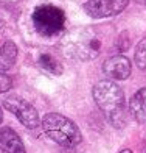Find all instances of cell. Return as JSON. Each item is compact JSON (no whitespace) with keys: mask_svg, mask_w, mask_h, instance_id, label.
Instances as JSON below:
<instances>
[{"mask_svg":"<svg viewBox=\"0 0 146 153\" xmlns=\"http://www.w3.org/2000/svg\"><path fill=\"white\" fill-rule=\"evenodd\" d=\"M120 153H132V150H129V149H126V150H123V152H120Z\"/></svg>","mask_w":146,"mask_h":153,"instance_id":"e0dca14e","label":"cell"},{"mask_svg":"<svg viewBox=\"0 0 146 153\" xmlns=\"http://www.w3.org/2000/svg\"><path fill=\"white\" fill-rule=\"evenodd\" d=\"M129 0H87L84 3V11L93 19H104L120 14L126 10Z\"/></svg>","mask_w":146,"mask_h":153,"instance_id":"8992f818","label":"cell"},{"mask_svg":"<svg viewBox=\"0 0 146 153\" xmlns=\"http://www.w3.org/2000/svg\"><path fill=\"white\" fill-rule=\"evenodd\" d=\"M0 150L2 153H26L20 136L10 127L0 130Z\"/></svg>","mask_w":146,"mask_h":153,"instance_id":"ba28073f","label":"cell"},{"mask_svg":"<svg viewBox=\"0 0 146 153\" xmlns=\"http://www.w3.org/2000/svg\"><path fill=\"white\" fill-rule=\"evenodd\" d=\"M129 113L138 123H146V88L137 91L129 102Z\"/></svg>","mask_w":146,"mask_h":153,"instance_id":"9c48e42d","label":"cell"},{"mask_svg":"<svg viewBox=\"0 0 146 153\" xmlns=\"http://www.w3.org/2000/svg\"><path fill=\"white\" fill-rule=\"evenodd\" d=\"M135 64L138 69L146 71V38H143L135 48Z\"/></svg>","mask_w":146,"mask_h":153,"instance_id":"7c38bea8","label":"cell"},{"mask_svg":"<svg viewBox=\"0 0 146 153\" xmlns=\"http://www.w3.org/2000/svg\"><path fill=\"white\" fill-rule=\"evenodd\" d=\"M40 123L45 134L62 147H76L82 141L78 125L62 114L48 113L44 116Z\"/></svg>","mask_w":146,"mask_h":153,"instance_id":"3957f363","label":"cell"},{"mask_svg":"<svg viewBox=\"0 0 146 153\" xmlns=\"http://www.w3.org/2000/svg\"><path fill=\"white\" fill-rule=\"evenodd\" d=\"M12 86V81L8 75H5L3 72H0V94L8 92Z\"/></svg>","mask_w":146,"mask_h":153,"instance_id":"4fadbf2b","label":"cell"},{"mask_svg":"<svg viewBox=\"0 0 146 153\" xmlns=\"http://www.w3.org/2000/svg\"><path fill=\"white\" fill-rule=\"evenodd\" d=\"M103 71L112 80H126L131 75L132 66H131V61L126 56H123V55H115V56H110L104 61Z\"/></svg>","mask_w":146,"mask_h":153,"instance_id":"52a82bcc","label":"cell"},{"mask_svg":"<svg viewBox=\"0 0 146 153\" xmlns=\"http://www.w3.org/2000/svg\"><path fill=\"white\" fill-rule=\"evenodd\" d=\"M37 62H39V66L42 67V69H45V71L51 72V74H54V75L62 74V66H61V62H59L56 58H54L53 55H50V53H42V55L39 56Z\"/></svg>","mask_w":146,"mask_h":153,"instance_id":"8fae6325","label":"cell"},{"mask_svg":"<svg viewBox=\"0 0 146 153\" xmlns=\"http://www.w3.org/2000/svg\"><path fill=\"white\" fill-rule=\"evenodd\" d=\"M3 106L12 113L19 122L23 125V127L30 128V130H36L40 123V119H39V114L36 108H34L30 102H26L25 99L19 95H10L3 100Z\"/></svg>","mask_w":146,"mask_h":153,"instance_id":"5b68a950","label":"cell"},{"mask_svg":"<svg viewBox=\"0 0 146 153\" xmlns=\"http://www.w3.org/2000/svg\"><path fill=\"white\" fill-rule=\"evenodd\" d=\"M93 100L101 109L104 117L114 125L115 128H123L128 123L126 103H124V92L117 83L110 80L98 81L93 86Z\"/></svg>","mask_w":146,"mask_h":153,"instance_id":"6da1fadb","label":"cell"},{"mask_svg":"<svg viewBox=\"0 0 146 153\" xmlns=\"http://www.w3.org/2000/svg\"><path fill=\"white\" fill-rule=\"evenodd\" d=\"M16 59H17V45L12 41H6L0 47V72L10 71L16 64Z\"/></svg>","mask_w":146,"mask_h":153,"instance_id":"30bf717a","label":"cell"},{"mask_svg":"<svg viewBox=\"0 0 146 153\" xmlns=\"http://www.w3.org/2000/svg\"><path fill=\"white\" fill-rule=\"evenodd\" d=\"M2 120H3V111H2V108H0V123H2Z\"/></svg>","mask_w":146,"mask_h":153,"instance_id":"2e32d148","label":"cell"},{"mask_svg":"<svg viewBox=\"0 0 146 153\" xmlns=\"http://www.w3.org/2000/svg\"><path fill=\"white\" fill-rule=\"evenodd\" d=\"M64 50L68 56L79 61H90L101 50V38L93 28H78L64 39Z\"/></svg>","mask_w":146,"mask_h":153,"instance_id":"7a4b0ae2","label":"cell"},{"mask_svg":"<svg viewBox=\"0 0 146 153\" xmlns=\"http://www.w3.org/2000/svg\"><path fill=\"white\" fill-rule=\"evenodd\" d=\"M138 3H142V5H146V0H137Z\"/></svg>","mask_w":146,"mask_h":153,"instance_id":"ac0fdd59","label":"cell"},{"mask_svg":"<svg viewBox=\"0 0 146 153\" xmlns=\"http://www.w3.org/2000/svg\"><path fill=\"white\" fill-rule=\"evenodd\" d=\"M17 2H20V0H0V3H8V5H11V3H17Z\"/></svg>","mask_w":146,"mask_h":153,"instance_id":"9a60e30c","label":"cell"},{"mask_svg":"<svg viewBox=\"0 0 146 153\" xmlns=\"http://www.w3.org/2000/svg\"><path fill=\"white\" fill-rule=\"evenodd\" d=\"M129 45H131V41H129L128 33H121L120 38H118V41H117L118 50H120V52H126L128 48H129Z\"/></svg>","mask_w":146,"mask_h":153,"instance_id":"5bb4252c","label":"cell"},{"mask_svg":"<svg viewBox=\"0 0 146 153\" xmlns=\"http://www.w3.org/2000/svg\"><path fill=\"white\" fill-rule=\"evenodd\" d=\"M65 14L59 6L45 3L39 5L33 11V25L42 36H54L64 30Z\"/></svg>","mask_w":146,"mask_h":153,"instance_id":"277c9868","label":"cell"}]
</instances>
